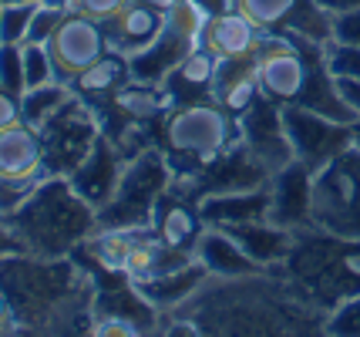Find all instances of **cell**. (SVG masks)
<instances>
[{"instance_id":"obj_5","label":"cell","mask_w":360,"mask_h":337,"mask_svg":"<svg viewBox=\"0 0 360 337\" xmlns=\"http://www.w3.org/2000/svg\"><path fill=\"white\" fill-rule=\"evenodd\" d=\"M236 142H239V118L219 108L212 98L179 105L165 115L162 125V148L172 162L175 176L192 172L195 165L222 155Z\"/></svg>"},{"instance_id":"obj_2","label":"cell","mask_w":360,"mask_h":337,"mask_svg":"<svg viewBox=\"0 0 360 337\" xmlns=\"http://www.w3.org/2000/svg\"><path fill=\"white\" fill-rule=\"evenodd\" d=\"M0 287L17 334H91L94 280L75 257L7 253L0 260Z\"/></svg>"},{"instance_id":"obj_10","label":"cell","mask_w":360,"mask_h":337,"mask_svg":"<svg viewBox=\"0 0 360 337\" xmlns=\"http://www.w3.org/2000/svg\"><path fill=\"white\" fill-rule=\"evenodd\" d=\"M269 179H273V172H269L266 165L256 159L243 142H236V145H229L222 155L202 162V165H195L192 172L175 176V182H179L188 196L205 199V196L259 189V186H269Z\"/></svg>"},{"instance_id":"obj_29","label":"cell","mask_w":360,"mask_h":337,"mask_svg":"<svg viewBox=\"0 0 360 337\" xmlns=\"http://www.w3.org/2000/svg\"><path fill=\"white\" fill-rule=\"evenodd\" d=\"M71 95H75V91H71L68 81H47V84L27 88L24 95L17 98V101H20V118H24L27 125H34V129H41Z\"/></svg>"},{"instance_id":"obj_12","label":"cell","mask_w":360,"mask_h":337,"mask_svg":"<svg viewBox=\"0 0 360 337\" xmlns=\"http://www.w3.org/2000/svg\"><path fill=\"white\" fill-rule=\"evenodd\" d=\"M47 51H51L58 81H68V84H71L84 68H91L94 61L108 51V37H105L101 20L84 17V14H78V11H68L64 20L58 24V31L51 34Z\"/></svg>"},{"instance_id":"obj_31","label":"cell","mask_w":360,"mask_h":337,"mask_svg":"<svg viewBox=\"0 0 360 337\" xmlns=\"http://www.w3.org/2000/svg\"><path fill=\"white\" fill-rule=\"evenodd\" d=\"M24 51V81H27V88H37V84H47V81H58V71H54V61H51V51L47 44H20ZM24 88V91H27Z\"/></svg>"},{"instance_id":"obj_30","label":"cell","mask_w":360,"mask_h":337,"mask_svg":"<svg viewBox=\"0 0 360 337\" xmlns=\"http://www.w3.org/2000/svg\"><path fill=\"white\" fill-rule=\"evenodd\" d=\"M41 4H4L0 7V44H24Z\"/></svg>"},{"instance_id":"obj_33","label":"cell","mask_w":360,"mask_h":337,"mask_svg":"<svg viewBox=\"0 0 360 337\" xmlns=\"http://www.w3.org/2000/svg\"><path fill=\"white\" fill-rule=\"evenodd\" d=\"M323 334L327 337H360V293L333 307L323 321Z\"/></svg>"},{"instance_id":"obj_38","label":"cell","mask_w":360,"mask_h":337,"mask_svg":"<svg viewBox=\"0 0 360 337\" xmlns=\"http://www.w3.org/2000/svg\"><path fill=\"white\" fill-rule=\"evenodd\" d=\"M125 7V0H71V11H78L84 17H94V20H108L111 14H118Z\"/></svg>"},{"instance_id":"obj_15","label":"cell","mask_w":360,"mask_h":337,"mask_svg":"<svg viewBox=\"0 0 360 337\" xmlns=\"http://www.w3.org/2000/svg\"><path fill=\"white\" fill-rule=\"evenodd\" d=\"M310 193H314V169L303 162H290L269 179V220L286 229H307L314 226L310 212Z\"/></svg>"},{"instance_id":"obj_45","label":"cell","mask_w":360,"mask_h":337,"mask_svg":"<svg viewBox=\"0 0 360 337\" xmlns=\"http://www.w3.org/2000/svg\"><path fill=\"white\" fill-rule=\"evenodd\" d=\"M139 4H148V7H155V11H162V14H169L179 0H139Z\"/></svg>"},{"instance_id":"obj_27","label":"cell","mask_w":360,"mask_h":337,"mask_svg":"<svg viewBox=\"0 0 360 337\" xmlns=\"http://www.w3.org/2000/svg\"><path fill=\"white\" fill-rule=\"evenodd\" d=\"M205 280H209V270L202 267V260L195 257V260H188L186 267L165 273V276H155V280L135 284V287H139V293L152 307H155L158 317H162V314H172V310H179V307L186 304L195 290L202 287Z\"/></svg>"},{"instance_id":"obj_1","label":"cell","mask_w":360,"mask_h":337,"mask_svg":"<svg viewBox=\"0 0 360 337\" xmlns=\"http://www.w3.org/2000/svg\"><path fill=\"white\" fill-rule=\"evenodd\" d=\"M172 314L195 321L199 334H323L327 321L286 267L209 276Z\"/></svg>"},{"instance_id":"obj_39","label":"cell","mask_w":360,"mask_h":337,"mask_svg":"<svg viewBox=\"0 0 360 337\" xmlns=\"http://www.w3.org/2000/svg\"><path fill=\"white\" fill-rule=\"evenodd\" d=\"M20 250H24V243L14 233V226L7 223V216H0V260L7 253H20Z\"/></svg>"},{"instance_id":"obj_23","label":"cell","mask_w":360,"mask_h":337,"mask_svg":"<svg viewBox=\"0 0 360 337\" xmlns=\"http://www.w3.org/2000/svg\"><path fill=\"white\" fill-rule=\"evenodd\" d=\"M222 229H226L259 267H283L286 257H290V250H293V240H297V229H286V226L273 223V220L233 223V226H222Z\"/></svg>"},{"instance_id":"obj_3","label":"cell","mask_w":360,"mask_h":337,"mask_svg":"<svg viewBox=\"0 0 360 337\" xmlns=\"http://www.w3.org/2000/svg\"><path fill=\"white\" fill-rule=\"evenodd\" d=\"M27 253L37 257H71L98 229V209L81 199L68 176L37 179L24 203L7 212Z\"/></svg>"},{"instance_id":"obj_41","label":"cell","mask_w":360,"mask_h":337,"mask_svg":"<svg viewBox=\"0 0 360 337\" xmlns=\"http://www.w3.org/2000/svg\"><path fill=\"white\" fill-rule=\"evenodd\" d=\"M337 91L350 105V112L360 118V78H337Z\"/></svg>"},{"instance_id":"obj_7","label":"cell","mask_w":360,"mask_h":337,"mask_svg":"<svg viewBox=\"0 0 360 337\" xmlns=\"http://www.w3.org/2000/svg\"><path fill=\"white\" fill-rule=\"evenodd\" d=\"M314 226L360 240V148L350 145L314 172Z\"/></svg>"},{"instance_id":"obj_24","label":"cell","mask_w":360,"mask_h":337,"mask_svg":"<svg viewBox=\"0 0 360 337\" xmlns=\"http://www.w3.org/2000/svg\"><path fill=\"white\" fill-rule=\"evenodd\" d=\"M188 260H195V253L172 250L152 226H145L139 233V240H135V246H131V257H128V263H125V273H128L131 284H145V280H155V276H165V273L186 267Z\"/></svg>"},{"instance_id":"obj_40","label":"cell","mask_w":360,"mask_h":337,"mask_svg":"<svg viewBox=\"0 0 360 337\" xmlns=\"http://www.w3.org/2000/svg\"><path fill=\"white\" fill-rule=\"evenodd\" d=\"M188 4L199 11L202 20H212V17H219V14H226V11L236 7V0H188Z\"/></svg>"},{"instance_id":"obj_9","label":"cell","mask_w":360,"mask_h":337,"mask_svg":"<svg viewBox=\"0 0 360 337\" xmlns=\"http://www.w3.org/2000/svg\"><path fill=\"white\" fill-rule=\"evenodd\" d=\"M202 27L205 20L199 17V11L188 0H179L165 17V27H162L155 44L135 54V58H128L131 78L158 84L182 58H188L195 48H202Z\"/></svg>"},{"instance_id":"obj_47","label":"cell","mask_w":360,"mask_h":337,"mask_svg":"<svg viewBox=\"0 0 360 337\" xmlns=\"http://www.w3.org/2000/svg\"><path fill=\"white\" fill-rule=\"evenodd\" d=\"M350 129H354V145H357V148H360V118H357V122H354V125H350Z\"/></svg>"},{"instance_id":"obj_8","label":"cell","mask_w":360,"mask_h":337,"mask_svg":"<svg viewBox=\"0 0 360 337\" xmlns=\"http://www.w3.org/2000/svg\"><path fill=\"white\" fill-rule=\"evenodd\" d=\"M37 132H41V142H44L47 176H71L98 142L101 118L88 101L71 95Z\"/></svg>"},{"instance_id":"obj_28","label":"cell","mask_w":360,"mask_h":337,"mask_svg":"<svg viewBox=\"0 0 360 337\" xmlns=\"http://www.w3.org/2000/svg\"><path fill=\"white\" fill-rule=\"evenodd\" d=\"M205 226H233L252 223V220H269V186L246 189V193H222L199 199Z\"/></svg>"},{"instance_id":"obj_11","label":"cell","mask_w":360,"mask_h":337,"mask_svg":"<svg viewBox=\"0 0 360 337\" xmlns=\"http://www.w3.org/2000/svg\"><path fill=\"white\" fill-rule=\"evenodd\" d=\"M283 125H286L297 162L310 165L314 172L354 145L350 122H337V118L303 108V105H283Z\"/></svg>"},{"instance_id":"obj_25","label":"cell","mask_w":360,"mask_h":337,"mask_svg":"<svg viewBox=\"0 0 360 337\" xmlns=\"http://www.w3.org/2000/svg\"><path fill=\"white\" fill-rule=\"evenodd\" d=\"M131 81V68H128V58L125 54H118V51H105L91 68H84L78 78L71 81V91L81 98V101H88L94 112L101 108V105H108L115 91Z\"/></svg>"},{"instance_id":"obj_43","label":"cell","mask_w":360,"mask_h":337,"mask_svg":"<svg viewBox=\"0 0 360 337\" xmlns=\"http://www.w3.org/2000/svg\"><path fill=\"white\" fill-rule=\"evenodd\" d=\"M0 334H17L14 314H11V304H7V293H4V287H0Z\"/></svg>"},{"instance_id":"obj_49","label":"cell","mask_w":360,"mask_h":337,"mask_svg":"<svg viewBox=\"0 0 360 337\" xmlns=\"http://www.w3.org/2000/svg\"><path fill=\"white\" fill-rule=\"evenodd\" d=\"M0 7H4V4H0Z\"/></svg>"},{"instance_id":"obj_37","label":"cell","mask_w":360,"mask_h":337,"mask_svg":"<svg viewBox=\"0 0 360 337\" xmlns=\"http://www.w3.org/2000/svg\"><path fill=\"white\" fill-rule=\"evenodd\" d=\"M37 182H14V179L0 176V216H7L11 209H17L24 203V196L31 193Z\"/></svg>"},{"instance_id":"obj_48","label":"cell","mask_w":360,"mask_h":337,"mask_svg":"<svg viewBox=\"0 0 360 337\" xmlns=\"http://www.w3.org/2000/svg\"><path fill=\"white\" fill-rule=\"evenodd\" d=\"M0 4H41V0H0Z\"/></svg>"},{"instance_id":"obj_19","label":"cell","mask_w":360,"mask_h":337,"mask_svg":"<svg viewBox=\"0 0 360 337\" xmlns=\"http://www.w3.org/2000/svg\"><path fill=\"white\" fill-rule=\"evenodd\" d=\"M0 176L14 182H37L47 176L41 132L24 118L0 129Z\"/></svg>"},{"instance_id":"obj_46","label":"cell","mask_w":360,"mask_h":337,"mask_svg":"<svg viewBox=\"0 0 360 337\" xmlns=\"http://www.w3.org/2000/svg\"><path fill=\"white\" fill-rule=\"evenodd\" d=\"M44 7H54V11H71V0H41Z\"/></svg>"},{"instance_id":"obj_35","label":"cell","mask_w":360,"mask_h":337,"mask_svg":"<svg viewBox=\"0 0 360 337\" xmlns=\"http://www.w3.org/2000/svg\"><path fill=\"white\" fill-rule=\"evenodd\" d=\"M64 14L68 11H54V7H37V14H34V20H31V31H27V41H34V44H47L51 41V34L58 31V24L64 20ZM24 41V44H27Z\"/></svg>"},{"instance_id":"obj_26","label":"cell","mask_w":360,"mask_h":337,"mask_svg":"<svg viewBox=\"0 0 360 337\" xmlns=\"http://www.w3.org/2000/svg\"><path fill=\"white\" fill-rule=\"evenodd\" d=\"M195 257L202 260V267L209 270V276H246V273L266 270V267H259L222 226H205L199 243H195Z\"/></svg>"},{"instance_id":"obj_32","label":"cell","mask_w":360,"mask_h":337,"mask_svg":"<svg viewBox=\"0 0 360 337\" xmlns=\"http://www.w3.org/2000/svg\"><path fill=\"white\" fill-rule=\"evenodd\" d=\"M0 88L7 95L20 98L27 81H24V51L20 44H0Z\"/></svg>"},{"instance_id":"obj_14","label":"cell","mask_w":360,"mask_h":337,"mask_svg":"<svg viewBox=\"0 0 360 337\" xmlns=\"http://www.w3.org/2000/svg\"><path fill=\"white\" fill-rule=\"evenodd\" d=\"M239 142L246 145L269 172H280L283 165L297 159L290 135H286V125H283V105H276L266 95L259 98L250 112L239 115Z\"/></svg>"},{"instance_id":"obj_22","label":"cell","mask_w":360,"mask_h":337,"mask_svg":"<svg viewBox=\"0 0 360 337\" xmlns=\"http://www.w3.org/2000/svg\"><path fill=\"white\" fill-rule=\"evenodd\" d=\"M263 34L266 31H259L239 7H233V11H226V14L205 20L202 48L212 51L219 61H226V58H246V54H256Z\"/></svg>"},{"instance_id":"obj_4","label":"cell","mask_w":360,"mask_h":337,"mask_svg":"<svg viewBox=\"0 0 360 337\" xmlns=\"http://www.w3.org/2000/svg\"><path fill=\"white\" fill-rule=\"evenodd\" d=\"M283 267L323 314L360 293V240L337 236L320 226L297 229Z\"/></svg>"},{"instance_id":"obj_13","label":"cell","mask_w":360,"mask_h":337,"mask_svg":"<svg viewBox=\"0 0 360 337\" xmlns=\"http://www.w3.org/2000/svg\"><path fill=\"white\" fill-rule=\"evenodd\" d=\"M236 7L266 34L293 31L320 44L333 37V14H327L316 0H236Z\"/></svg>"},{"instance_id":"obj_44","label":"cell","mask_w":360,"mask_h":337,"mask_svg":"<svg viewBox=\"0 0 360 337\" xmlns=\"http://www.w3.org/2000/svg\"><path fill=\"white\" fill-rule=\"evenodd\" d=\"M327 14H347V11H360V0H316Z\"/></svg>"},{"instance_id":"obj_42","label":"cell","mask_w":360,"mask_h":337,"mask_svg":"<svg viewBox=\"0 0 360 337\" xmlns=\"http://www.w3.org/2000/svg\"><path fill=\"white\" fill-rule=\"evenodd\" d=\"M14 122H20V101L0 88V129H7Z\"/></svg>"},{"instance_id":"obj_34","label":"cell","mask_w":360,"mask_h":337,"mask_svg":"<svg viewBox=\"0 0 360 337\" xmlns=\"http://www.w3.org/2000/svg\"><path fill=\"white\" fill-rule=\"evenodd\" d=\"M327 68L333 78H360V48L327 41Z\"/></svg>"},{"instance_id":"obj_21","label":"cell","mask_w":360,"mask_h":337,"mask_svg":"<svg viewBox=\"0 0 360 337\" xmlns=\"http://www.w3.org/2000/svg\"><path fill=\"white\" fill-rule=\"evenodd\" d=\"M216 68H219V58L212 51L195 48L158 81V88L165 91L172 108L192 105V101H209L212 98V81H216Z\"/></svg>"},{"instance_id":"obj_17","label":"cell","mask_w":360,"mask_h":337,"mask_svg":"<svg viewBox=\"0 0 360 337\" xmlns=\"http://www.w3.org/2000/svg\"><path fill=\"white\" fill-rule=\"evenodd\" d=\"M125 162L128 159L122 155V148L101 132L98 142H94V148L84 155V162H81L78 169L68 176V182L78 189L81 199H88L94 209H101L111 199L122 172H125Z\"/></svg>"},{"instance_id":"obj_20","label":"cell","mask_w":360,"mask_h":337,"mask_svg":"<svg viewBox=\"0 0 360 337\" xmlns=\"http://www.w3.org/2000/svg\"><path fill=\"white\" fill-rule=\"evenodd\" d=\"M259 98H263V88H259L256 54L219 61L216 81H212V101H216L219 108H226L233 118H239L243 112H250Z\"/></svg>"},{"instance_id":"obj_6","label":"cell","mask_w":360,"mask_h":337,"mask_svg":"<svg viewBox=\"0 0 360 337\" xmlns=\"http://www.w3.org/2000/svg\"><path fill=\"white\" fill-rule=\"evenodd\" d=\"M175 169L165 148L152 145L125 162L115 193L98 209V229H145L155 220V206L162 193L172 186Z\"/></svg>"},{"instance_id":"obj_36","label":"cell","mask_w":360,"mask_h":337,"mask_svg":"<svg viewBox=\"0 0 360 337\" xmlns=\"http://www.w3.org/2000/svg\"><path fill=\"white\" fill-rule=\"evenodd\" d=\"M340 44H354L360 48V11H347V14H333V37Z\"/></svg>"},{"instance_id":"obj_16","label":"cell","mask_w":360,"mask_h":337,"mask_svg":"<svg viewBox=\"0 0 360 337\" xmlns=\"http://www.w3.org/2000/svg\"><path fill=\"white\" fill-rule=\"evenodd\" d=\"M152 229H155L172 250L195 253V243H199V236H202V229H205L202 212H199V199L188 196L172 179V186H169V189L162 193V199H158Z\"/></svg>"},{"instance_id":"obj_18","label":"cell","mask_w":360,"mask_h":337,"mask_svg":"<svg viewBox=\"0 0 360 337\" xmlns=\"http://www.w3.org/2000/svg\"><path fill=\"white\" fill-rule=\"evenodd\" d=\"M165 17L162 11L148 7V4H139V0H125V7L118 14H111L101 27H105V37H108V48L125 54V58H135L145 48H152L158 41V34L165 27Z\"/></svg>"}]
</instances>
